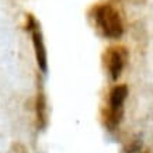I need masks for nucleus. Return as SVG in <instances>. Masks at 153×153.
<instances>
[{
	"instance_id": "1",
	"label": "nucleus",
	"mask_w": 153,
	"mask_h": 153,
	"mask_svg": "<svg viewBox=\"0 0 153 153\" xmlns=\"http://www.w3.org/2000/svg\"><path fill=\"white\" fill-rule=\"evenodd\" d=\"M88 20L101 37L118 39L124 34V20L112 3L100 1L88 10Z\"/></svg>"
},
{
	"instance_id": "2",
	"label": "nucleus",
	"mask_w": 153,
	"mask_h": 153,
	"mask_svg": "<svg viewBox=\"0 0 153 153\" xmlns=\"http://www.w3.org/2000/svg\"><path fill=\"white\" fill-rule=\"evenodd\" d=\"M128 98V86L126 84H117L110 90L107 96L105 104L101 107V118L105 128L110 131H115L120 126L124 118L125 111V101Z\"/></svg>"
},
{
	"instance_id": "3",
	"label": "nucleus",
	"mask_w": 153,
	"mask_h": 153,
	"mask_svg": "<svg viewBox=\"0 0 153 153\" xmlns=\"http://www.w3.org/2000/svg\"><path fill=\"white\" fill-rule=\"evenodd\" d=\"M129 59V52L124 45H111L102 52L101 60L111 80H118Z\"/></svg>"
},
{
	"instance_id": "4",
	"label": "nucleus",
	"mask_w": 153,
	"mask_h": 153,
	"mask_svg": "<svg viewBox=\"0 0 153 153\" xmlns=\"http://www.w3.org/2000/svg\"><path fill=\"white\" fill-rule=\"evenodd\" d=\"M25 20H27L25 30H28L30 34H31V41H33L34 53H35L37 63L42 73H47L48 72V53H47L45 42H44V35H42L41 25L35 20V17H34L33 14H28Z\"/></svg>"
},
{
	"instance_id": "5",
	"label": "nucleus",
	"mask_w": 153,
	"mask_h": 153,
	"mask_svg": "<svg viewBox=\"0 0 153 153\" xmlns=\"http://www.w3.org/2000/svg\"><path fill=\"white\" fill-rule=\"evenodd\" d=\"M35 115H37V125L39 129L47 128L48 125V102L44 93L42 86H38L37 100H35Z\"/></svg>"
},
{
	"instance_id": "6",
	"label": "nucleus",
	"mask_w": 153,
	"mask_h": 153,
	"mask_svg": "<svg viewBox=\"0 0 153 153\" xmlns=\"http://www.w3.org/2000/svg\"><path fill=\"white\" fill-rule=\"evenodd\" d=\"M7 153H28V149L21 142H13Z\"/></svg>"
}]
</instances>
